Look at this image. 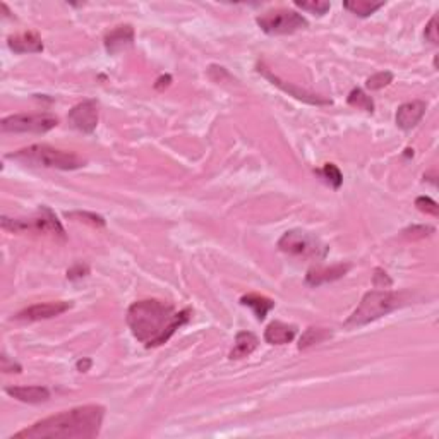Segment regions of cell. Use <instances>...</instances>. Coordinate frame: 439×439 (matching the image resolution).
Wrapping results in <instances>:
<instances>
[{
  "label": "cell",
  "mask_w": 439,
  "mask_h": 439,
  "mask_svg": "<svg viewBox=\"0 0 439 439\" xmlns=\"http://www.w3.org/2000/svg\"><path fill=\"white\" fill-rule=\"evenodd\" d=\"M191 309L177 310L172 304L156 299L138 301L127 309L131 333L146 348H155L170 340L178 328L191 319Z\"/></svg>",
  "instance_id": "1"
},
{
  "label": "cell",
  "mask_w": 439,
  "mask_h": 439,
  "mask_svg": "<svg viewBox=\"0 0 439 439\" xmlns=\"http://www.w3.org/2000/svg\"><path fill=\"white\" fill-rule=\"evenodd\" d=\"M103 419H105V407H76L38 420L33 426L14 434L10 439H91L98 436L102 431Z\"/></svg>",
  "instance_id": "2"
},
{
  "label": "cell",
  "mask_w": 439,
  "mask_h": 439,
  "mask_svg": "<svg viewBox=\"0 0 439 439\" xmlns=\"http://www.w3.org/2000/svg\"><path fill=\"white\" fill-rule=\"evenodd\" d=\"M412 301V294L409 290H371L360 301L359 308L348 316V319L344 323L345 330H352V328L366 326V324L373 323V321L380 319V317L386 316V314L393 312V310L403 308Z\"/></svg>",
  "instance_id": "3"
},
{
  "label": "cell",
  "mask_w": 439,
  "mask_h": 439,
  "mask_svg": "<svg viewBox=\"0 0 439 439\" xmlns=\"http://www.w3.org/2000/svg\"><path fill=\"white\" fill-rule=\"evenodd\" d=\"M7 160L24 163V165L45 167V169L57 170H77L86 167V160L80 155L66 149H57L48 144H31L19 151L7 153Z\"/></svg>",
  "instance_id": "4"
},
{
  "label": "cell",
  "mask_w": 439,
  "mask_h": 439,
  "mask_svg": "<svg viewBox=\"0 0 439 439\" xmlns=\"http://www.w3.org/2000/svg\"><path fill=\"white\" fill-rule=\"evenodd\" d=\"M280 251L290 256L304 259H324L328 254V245L323 244L316 235L302 230H288L278 241Z\"/></svg>",
  "instance_id": "5"
},
{
  "label": "cell",
  "mask_w": 439,
  "mask_h": 439,
  "mask_svg": "<svg viewBox=\"0 0 439 439\" xmlns=\"http://www.w3.org/2000/svg\"><path fill=\"white\" fill-rule=\"evenodd\" d=\"M2 228L7 232H14V234H19V232H37V234H50L53 237H59L60 241H66V230H64L62 223L57 220V216L53 215L52 209H48L46 206H41L40 215L35 216V218H7L2 216Z\"/></svg>",
  "instance_id": "6"
},
{
  "label": "cell",
  "mask_w": 439,
  "mask_h": 439,
  "mask_svg": "<svg viewBox=\"0 0 439 439\" xmlns=\"http://www.w3.org/2000/svg\"><path fill=\"white\" fill-rule=\"evenodd\" d=\"M258 26L266 35H292L309 26L308 19L302 14L290 9H277L264 12L256 19Z\"/></svg>",
  "instance_id": "7"
},
{
  "label": "cell",
  "mask_w": 439,
  "mask_h": 439,
  "mask_svg": "<svg viewBox=\"0 0 439 439\" xmlns=\"http://www.w3.org/2000/svg\"><path fill=\"white\" fill-rule=\"evenodd\" d=\"M59 126V119L50 113H17V115L6 117L0 124L3 132H33V134H45Z\"/></svg>",
  "instance_id": "8"
},
{
  "label": "cell",
  "mask_w": 439,
  "mask_h": 439,
  "mask_svg": "<svg viewBox=\"0 0 439 439\" xmlns=\"http://www.w3.org/2000/svg\"><path fill=\"white\" fill-rule=\"evenodd\" d=\"M256 69H258V73L261 74L263 77H266V80L270 81L271 84H274V86H277V88H280L281 91L288 93V96H294V98L299 100V102H304V103H308V105H316V106H319V105H331V103H333L330 98H324V96L314 95V93L306 91V89L297 88V86H295V84L287 83V81L280 80V77H278L277 74L271 73V71L268 69V67L264 66L263 62L258 64V67H256Z\"/></svg>",
  "instance_id": "9"
},
{
  "label": "cell",
  "mask_w": 439,
  "mask_h": 439,
  "mask_svg": "<svg viewBox=\"0 0 439 439\" xmlns=\"http://www.w3.org/2000/svg\"><path fill=\"white\" fill-rule=\"evenodd\" d=\"M69 124L83 134H91L98 126V102L96 100H84L73 106L67 115Z\"/></svg>",
  "instance_id": "10"
},
{
  "label": "cell",
  "mask_w": 439,
  "mask_h": 439,
  "mask_svg": "<svg viewBox=\"0 0 439 439\" xmlns=\"http://www.w3.org/2000/svg\"><path fill=\"white\" fill-rule=\"evenodd\" d=\"M71 308H73V302H67V301L44 302V304H35V306H30V308L19 310L12 319L23 321V323H35V321L52 319V317H57L60 316V314L67 312Z\"/></svg>",
  "instance_id": "11"
},
{
  "label": "cell",
  "mask_w": 439,
  "mask_h": 439,
  "mask_svg": "<svg viewBox=\"0 0 439 439\" xmlns=\"http://www.w3.org/2000/svg\"><path fill=\"white\" fill-rule=\"evenodd\" d=\"M426 109L427 105L422 100H413V102L403 103L396 110V126L402 131H412L422 120Z\"/></svg>",
  "instance_id": "12"
},
{
  "label": "cell",
  "mask_w": 439,
  "mask_h": 439,
  "mask_svg": "<svg viewBox=\"0 0 439 439\" xmlns=\"http://www.w3.org/2000/svg\"><path fill=\"white\" fill-rule=\"evenodd\" d=\"M351 270V263H340L330 268H312V270H309L308 274H306V283H308L309 287H319V285L331 283V281H337L340 280V278H344Z\"/></svg>",
  "instance_id": "13"
},
{
  "label": "cell",
  "mask_w": 439,
  "mask_h": 439,
  "mask_svg": "<svg viewBox=\"0 0 439 439\" xmlns=\"http://www.w3.org/2000/svg\"><path fill=\"white\" fill-rule=\"evenodd\" d=\"M132 45H134V28L131 24L117 26L115 30L105 35V50L109 55H117V53L131 48Z\"/></svg>",
  "instance_id": "14"
},
{
  "label": "cell",
  "mask_w": 439,
  "mask_h": 439,
  "mask_svg": "<svg viewBox=\"0 0 439 439\" xmlns=\"http://www.w3.org/2000/svg\"><path fill=\"white\" fill-rule=\"evenodd\" d=\"M7 45L14 53H40L44 52V41L40 35L35 31H26V33L14 35L9 37Z\"/></svg>",
  "instance_id": "15"
},
{
  "label": "cell",
  "mask_w": 439,
  "mask_h": 439,
  "mask_svg": "<svg viewBox=\"0 0 439 439\" xmlns=\"http://www.w3.org/2000/svg\"><path fill=\"white\" fill-rule=\"evenodd\" d=\"M295 335H297V326L285 324L281 321H273L264 330V340L270 345H285L290 344L295 338Z\"/></svg>",
  "instance_id": "16"
},
{
  "label": "cell",
  "mask_w": 439,
  "mask_h": 439,
  "mask_svg": "<svg viewBox=\"0 0 439 439\" xmlns=\"http://www.w3.org/2000/svg\"><path fill=\"white\" fill-rule=\"evenodd\" d=\"M6 393L23 403H44L50 398V390L45 386H7Z\"/></svg>",
  "instance_id": "17"
},
{
  "label": "cell",
  "mask_w": 439,
  "mask_h": 439,
  "mask_svg": "<svg viewBox=\"0 0 439 439\" xmlns=\"http://www.w3.org/2000/svg\"><path fill=\"white\" fill-rule=\"evenodd\" d=\"M258 345L259 340L254 333H251V331H241V333H237V337H235V345L228 357H230L232 360L244 359V357L251 355V353L258 348Z\"/></svg>",
  "instance_id": "18"
},
{
  "label": "cell",
  "mask_w": 439,
  "mask_h": 439,
  "mask_svg": "<svg viewBox=\"0 0 439 439\" xmlns=\"http://www.w3.org/2000/svg\"><path fill=\"white\" fill-rule=\"evenodd\" d=\"M241 304L247 306V308L254 310L256 317H258L259 321H263L264 317H266V314L274 308V302L271 301V299L264 297V295H259V294L244 295V297L241 299Z\"/></svg>",
  "instance_id": "19"
},
{
  "label": "cell",
  "mask_w": 439,
  "mask_h": 439,
  "mask_svg": "<svg viewBox=\"0 0 439 439\" xmlns=\"http://www.w3.org/2000/svg\"><path fill=\"white\" fill-rule=\"evenodd\" d=\"M331 337H333V333L326 328H308L302 335L301 342H299V351H306V348L314 347V345L323 344L324 340H330Z\"/></svg>",
  "instance_id": "20"
},
{
  "label": "cell",
  "mask_w": 439,
  "mask_h": 439,
  "mask_svg": "<svg viewBox=\"0 0 439 439\" xmlns=\"http://www.w3.org/2000/svg\"><path fill=\"white\" fill-rule=\"evenodd\" d=\"M344 7L351 10L352 14L359 17H369L373 16L376 10L384 7V2H367V0H353V2H344Z\"/></svg>",
  "instance_id": "21"
},
{
  "label": "cell",
  "mask_w": 439,
  "mask_h": 439,
  "mask_svg": "<svg viewBox=\"0 0 439 439\" xmlns=\"http://www.w3.org/2000/svg\"><path fill=\"white\" fill-rule=\"evenodd\" d=\"M316 172V176H319L321 178H323L324 182H326L328 185H331V187L337 191V189L342 187V182H344V176H342L340 169H338L335 163H324V167L321 170H314Z\"/></svg>",
  "instance_id": "22"
},
{
  "label": "cell",
  "mask_w": 439,
  "mask_h": 439,
  "mask_svg": "<svg viewBox=\"0 0 439 439\" xmlns=\"http://www.w3.org/2000/svg\"><path fill=\"white\" fill-rule=\"evenodd\" d=\"M348 105L351 106H355V109H360L364 110V112L367 113H373L374 112V102L371 96H367L366 93L362 91V89H352L351 95H348L347 98Z\"/></svg>",
  "instance_id": "23"
},
{
  "label": "cell",
  "mask_w": 439,
  "mask_h": 439,
  "mask_svg": "<svg viewBox=\"0 0 439 439\" xmlns=\"http://www.w3.org/2000/svg\"><path fill=\"white\" fill-rule=\"evenodd\" d=\"M393 73L390 71H383V73H377L373 74L371 77H367L366 81V88L371 89V91H377V89H383L386 88L388 84L393 83Z\"/></svg>",
  "instance_id": "24"
},
{
  "label": "cell",
  "mask_w": 439,
  "mask_h": 439,
  "mask_svg": "<svg viewBox=\"0 0 439 439\" xmlns=\"http://www.w3.org/2000/svg\"><path fill=\"white\" fill-rule=\"evenodd\" d=\"M66 218L69 220H76V221H84V223L93 225V227H100L103 228L106 225V221L103 216L96 215V213H89V212H71L66 213Z\"/></svg>",
  "instance_id": "25"
},
{
  "label": "cell",
  "mask_w": 439,
  "mask_h": 439,
  "mask_svg": "<svg viewBox=\"0 0 439 439\" xmlns=\"http://www.w3.org/2000/svg\"><path fill=\"white\" fill-rule=\"evenodd\" d=\"M295 7L302 10H309V12L316 14V16H323L330 10L331 3L330 2H321V0H312V2H295Z\"/></svg>",
  "instance_id": "26"
},
{
  "label": "cell",
  "mask_w": 439,
  "mask_h": 439,
  "mask_svg": "<svg viewBox=\"0 0 439 439\" xmlns=\"http://www.w3.org/2000/svg\"><path fill=\"white\" fill-rule=\"evenodd\" d=\"M431 234H434V227H429V225H413V227L403 230V237L413 239V241L415 239L429 237Z\"/></svg>",
  "instance_id": "27"
},
{
  "label": "cell",
  "mask_w": 439,
  "mask_h": 439,
  "mask_svg": "<svg viewBox=\"0 0 439 439\" xmlns=\"http://www.w3.org/2000/svg\"><path fill=\"white\" fill-rule=\"evenodd\" d=\"M415 206L419 212L426 213V215H433L438 216L439 215V206L434 199L427 198V196H420V198L415 199Z\"/></svg>",
  "instance_id": "28"
},
{
  "label": "cell",
  "mask_w": 439,
  "mask_h": 439,
  "mask_svg": "<svg viewBox=\"0 0 439 439\" xmlns=\"http://www.w3.org/2000/svg\"><path fill=\"white\" fill-rule=\"evenodd\" d=\"M373 283H374V287L380 288V290H383V288H390L391 285H393V281H391V278L388 277L386 271H383V270H380V268H377V270L374 271Z\"/></svg>",
  "instance_id": "29"
},
{
  "label": "cell",
  "mask_w": 439,
  "mask_h": 439,
  "mask_svg": "<svg viewBox=\"0 0 439 439\" xmlns=\"http://www.w3.org/2000/svg\"><path fill=\"white\" fill-rule=\"evenodd\" d=\"M0 360H2V364H0V367H2V371H3V373H6V374H9V373H17V374H19L21 371H23V367H21L17 362H14L12 359H9V357H7L6 353H2V357H0Z\"/></svg>",
  "instance_id": "30"
},
{
  "label": "cell",
  "mask_w": 439,
  "mask_h": 439,
  "mask_svg": "<svg viewBox=\"0 0 439 439\" xmlns=\"http://www.w3.org/2000/svg\"><path fill=\"white\" fill-rule=\"evenodd\" d=\"M424 35H426L427 41H431L433 45H438V17L436 16H434L433 19L429 21V24L426 26Z\"/></svg>",
  "instance_id": "31"
},
{
  "label": "cell",
  "mask_w": 439,
  "mask_h": 439,
  "mask_svg": "<svg viewBox=\"0 0 439 439\" xmlns=\"http://www.w3.org/2000/svg\"><path fill=\"white\" fill-rule=\"evenodd\" d=\"M88 273H89L88 266H83V264H76V266H73L69 271H67V278H69V280H76V278L86 277Z\"/></svg>",
  "instance_id": "32"
},
{
  "label": "cell",
  "mask_w": 439,
  "mask_h": 439,
  "mask_svg": "<svg viewBox=\"0 0 439 439\" xmlns=\"http://www.w3.org/2000/svg\"><path fill=\"white\" fill-rule=\"evenodd\" d=\"M170 83H172V76H169V74H167V76H162V77H158V80H156L155 88H156V89L169 88Z\"/></svg>",
  "instance_id": "33"
},
{
  "label": "cell",
  "mask_w": 439,
  "mask_h": 439,
  "mask_svg": "<svg viewBox=\"0 0 439 439\" xmlns=\"http://www.w3.org/2000/svg\"><path fill=\"white\" fill-rule=\"evenodd\" d=\"M91 359H80L76 362V367L80 373H86V371H89V367H91Z\"/></svg>",
  "instance_id": "34"
}]
</instances>
